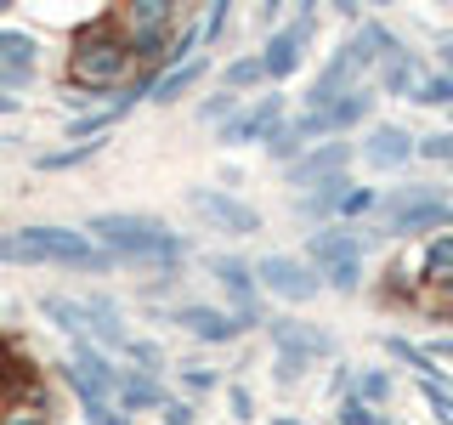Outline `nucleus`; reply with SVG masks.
Returning a JSON list of instances; mask_svg holds the SVG:
<instances>
[{"instance_id":"obj_13","label":"nucleus","mask_w":453,"mask_h":425,"mask_svg":"<svg viewBox=\"0 0 453 425\" xmlns=\"http://www.w3.org/2000/svg\"><path fill=\"white\" fill-rule=\"evenodd\" d=\"M266 340H273V352H283V358H301L306 368L329 363L340 352L334 329H323V323H306V318H289V312H273L266 318Z\"/></svg>"},{"instance_id":"obj_36","label":"nucleus","mask_w":453,"mask_h":425,"mask_svg":"<svg viewBox=\"0 0 453 425\" xmlns=\"http://www.w3.org/2000/svg\"><path fill=\"white\" fill-rule=\"evenodd\" d=\"M431 51H436V57H431V68H436V74H448V80H453V28H442V35L431 40Z\"/></svg>"},{"instance_id":"obj_7","label":"nucleus","mask_w":453,"mask_h":425,"mask_svg":"<svg viewBox=\"0 0 453 425\" xmlns=\"http://www.w3.org/2000/svg\"><path fill=\"white\" fill-rule=\"evenodd\" d=\"M113 23H119L131 57L142 63V74H159L170 40L181 35V23H188V18H181V6H170V0H131V6H125Z\"/></svg>"},{"instance_id":"obj_29","label":"nucleus","mask_w":453,"mask_h":425,"mask_svg":"<svg viewBox=\"0 0 453 425\" xmlns=\"http://www.w3.org/2000/svg\"><path fill=\"white\" fill-rule=\"evenodd\" d=\"M408 103H414V108H453V80H448V74H436V68H425Z\"/></svg>"},{"instance_id":"obj_6","label":"nucleus","mask_w":453,"mask_h":425,"mask_svg":"<svg viewBox=\"0 0 453 425\" xmlns=\"http://www.w3.org/2000/svg\"><path fill=\"white\" fill-rule=\"evenodd\" d=\"M374 68H380V51H374V35H368V23H363V28H351V35H340V46L323 57V68L301 91V108L318 113V108L340 103L346 91H357V85H374Z\"/></svg>"},{"instance_id":"obj_16","label":"nucleus","mask_w":453,"mask_h":425,"mask_svg":"<svg viewBox=\"0 0 453 425\" xmlns=\"http://www.w3.org/2000/svg\"><path fill=\"white\" fill-rule=\"evenodd\" d=\"M414 153H419V136L408 131V125H396V120H374L363 131V142H357V159L374 170V176L408 170V165H414Z\"/></svg>"},{"instance_id":"obj_1","label":"nucleus","mask_w":453,"mask_h":425,"mask_svg":"<svg viewBox=\"0 0 453 425\" xmlns=\"http://www.w3.org/2000/svg\"><path fill=\"white\" fill-rule=\"evenodd\" d=\"M96 250H108L119 267H148V273H170L193 255V238L176 233L159 216H142V210H96L85 221Z\"/></svg>"},{"instance_id":"obj_38","label":"nucleus","mask_w":453,"mask_h":425,"mask_svg":"<svg viewBox=\"0 0 453 425\" xmlns=\"http://www.w3.org/2000/svg\"><path fill=\"white\" fill-rule=\"evenodd\" d=\"M425 358H431V363H453V329H442V335L425 340Z\"/></svg>"},{"instance_id":"obj_24","label":"nucleus","mask_w":453,"mask_h":425,"mask_svg":"<svg viewBox=\"0 0 453 425\" xmlns=\"http://www.w3.org/2000/svg\"><path fill=\"white\" fill-rule=\"evenodd\" d=\"M221 85L238 91V97L273 91V85H266V68H261V51H244V57H233V63H221Z\"/></svg>"},{"instance_id":"obj_14","label":"nucleus","mask_w":453,"mask_h":425,"mask_svg":"<svg viewBox=\"0 0 453 425\" xmlns=\"http://www.w3.org/2000/svg\"><path fill=\"white\" fill-rule=\"evenodd\" d=\"M351 165H357V142H351V136L318 142V148H306L301 159H295L289 170H283V188H295V193H311V188H323V182H340V176H351Z\"/></svg>"},{"instance_id":"obj_10","label":"nucleus","mask_w":453,"mask_h":425,"mask_svg":"<svg viewBox=\"0 0 453 425\" xmlns=\"http://www.w3.org/2000/svg\"><path fill=\"white\" fill-rule=\"evenodd\" d=\"M250 267H255L261 295H273L283 306H311L323 295V278L301 261V250H266V255H255Z\"/></svg>"},{"instance_id":"obj_32","label":"nucleus","mask_w":453,"mask_h":425,"mask_svg":"<svg viewBox=\"0 0 453 425\" xmlns=\"http://www.w3.org/2000/svg\"><path fill=\"white\" fill-rule=\"evenodd\" d=\"M414 159H425V165H453V131L419 136V153H414Z\"/></svg>"},{"instance_id":"obj_30","label":"nucleus","mask_w":453,"mask_h":425,"mask_svg":"<svg viewBox=\"0 0 453 425\" xmlns=\"http://www.w3.org/2000/svg\"><path fill=\"white\" fill-rule=\"evenodd\" d=\"M226 23H233V0H216V6L204 12V18H193V35H198V51H210L216 40L226 35Z\"/></svg>"},{"instance_id":"obj_41","label":"nucleus","mask_w":453,"mask_h":425,"mask_svg":"<svg viewBox=\"0 0 453 425\" xmlns=\"http://www.w3.org/2000/svg\"><path fill=\"white\" fill-rule=\"evenodd\" d=\"M0 113H18V97H6V91H0Z\"/></svg>"},{"instance_id":"obj_8","label":"nucleus","mask_w":453,"mask_h":425,"mask_svg":"<svg viewBox=\"0 0 453 425\" xmlns=\"http://www.w3.org/2000/svg\"><path fill=\"white\" fill-rule=\"evenodd\" d=\"M204 273L221 283V295H226V312H233L238 323H244V335L250 329H266V295H261V283H255V267H250V255H233V250H204Z\"/></svg>"},{"instance_id":"obj_39","label":"nucleus","mask_w":453,"mask_h":425,"mask_svg":"<svg viewBox=\"0 0 453 425\" xmlns=\"http://www.w3.org/2000/svg\"><path fill=\"white\" fill-rule=\"evenodd\" d=\"M0 425H51V420H46V414H35V408H12V414L0 420Z\"/></svg>"},{"instance_id":"obj_28","label":"nucleus","mask_w":453,"mask_h":425,"mask_svg":"<svg viewBox=\"0 0 453 425\" xmlns=\"http://www.w3.org/2000/svg\"><path fill=\"white\" fill-rule=\"evenodd\" d=\"M103 148H108V142H68V148H51V153H40V159H35V170H80V165L103 159Z\"/></svg>"},{"instance_id":"obj_11","label":"nucleus","mask_w":453,"mask_h":425,"mask_svg":"<svg viewBox=\"0 0 453 425\" xmlns=\"http://www.w3.org/2000/svg\"><path fill=\"white\" fill-rule=\"evenodd\" d=\"M181 198H188V210H193V216L210 227V233H226V238H250V233H261V227H266V216H261V210L250 205L244 193L210 188V182H198V188H188Z\"/></svg>"},{"instance_id":"obj_44","label":"nucleus","mask_w":453,"mask_h":425,"mask_svg":"<svg viewBox=\"0 0 453 425\" xmlns=\"http://www.w3.org/2000/svg\"><path fill=\"white\" fill-rule=\"evenodd\" d=\"M448 131H453V108H448Z\"/></svg>"},{"instance_id":"obj_9","label":"nucleus","mask_w":453,"mask_h":425,"mask_svg":"<svg viewBox=\"0 0 453 425\" xmlns=\"http://www.w3.org/2000/svg\"><path fill=\"white\" fill-rule=\"evenodd\" d=\"M318 23H323V6H301V12L283 18L278 35L261 40V68H266V85H273V91H283V80L301 74L311 40H318Z\"/></svg>"},{"instance_id":"obj_12","label":"nucleus","mask_w":453,"mask_h":425,"mask_svg":"<svg viewBox=\"0 0 453 425\" xmlns=\"http://www.w3.org/2000/svg\"><path fill=\"white\" fill-rule=\"evenodd\" d=\"M283 120H289V91H261L216 131V148H266Z\"/></svg>"},{"instance_id":"obj_40","label":"nucleus","mask_w":453,"mask_h":425,"mask_svg":"<svg viewBox=\"0 0 453 425\" xmlns=\"http://www.w3.org/2000/svg\"><path fill=\"white\" fill-rule=\"evenodd\" d=\"M431 295H436V306H442V312H453V278H442V283H431Z\"/></svg>"},{"instance_id":"obj_19","label":"nucleus","mask_w":453,"mask_h":425,"mask_svg":"<svg viewBox=\"0 0 453 425\" xmlns=\"http://www.w3.org/2000/svg\"><path fill=\"white\" fill-rule=\"evenodd\" d=\"M165 375H148V368L119 363V414H159L165 408Z\"/></svg>"},{"instance_id":"obj_34","label":"nucleus","mask_w":453,"mask_h":425,"mask_svg":"<svg viewBox=\"0 0 453 425\" xmlns=\"http://www.w3.org/2000/svg\"><path fill=\"white\" fill-rule=\"evenodd\" d=\"M374 420H380V408L357 403V397H346V403H334V425H374Z\"/></svg>"},{"instance_id":"obj_18","label":"nucleus","mask_w":453,"mask_h":425,"mask_svg":"<svg viewBox=\"0 0 453 425\" xmlns=\"http://www.w3.org/2000/svg\"><path fill=\"white\" fill-rule=\"evenodd\" d=\"M210 74H216V63H210V51H198L193 63H181V68H165V74H153V85H148V103L170 108V103H181V97H193V91H198V85H204Z\"/></svg>"},{"instance_id":"obj_15","label":"nucleus","mask_w":453,"mask_h":425,"mask_svg":"<svg viewBox=\"0 0 453 425\" xmlns=\"http://www.w3.org/2000/svg\"><path fill=\"white\" fill-rule=\"evenodd\" d=\"M159 323H176L188 340H198V346H233V340H244V323L233 318L226 306H210V301H181L159 312Z\"/></svg>"},{"instance_id":"obj_27","label":"nucleus","mask_w":453,"mask_h":425,"mask_svg":"<svg viewBox=\"0 0 453 425\" xmlns=\"http://www.w3.org/2000/svg\"><path fill=\"white\" fill-rule=\"evenodd\" d=\"M170 375L181 380V391H188V403H198V397H216V391H226V375H221V368H204V363H170Z\"/></svg>"},{"instance_id":"obj_33","label":"nucleus","mask_w":453,"mask_h":425,"mask_svg":"<svg viewBox=\"0 0 453 425\" xmlns=\"http://www.w3.org/2000/svg\"><path fill=\"white\" fill-rule=\"evenodd\" d=\"M226 408H233V420H238V425H250V420H255V397H250L244 380H226Z\"/></svg>"},{"instance_id":"obj_25","label":"nucleus","mask_w":453,"mask_h":425,"mask_svg":"<svg viewBox=\"0 0 453 425\" xmlns=\"http://www.w3.org/2000/svg\"><path fill=\"white\" fill-rule=\"evenodd\" d=\"M391 397H396V368H386V363H357V403L386 408Z\"/></svg>"},{"instance_id":"obj_2","label":"nucleus","mask_w":453,"mask_h":425,"mask_svg":"<svg viewBox=\"0 0 453 425\" xmlns=\"http://www.w3.org/2000/svg\"><path fill=\"white\" fill-rule=\"evenodd\" d=\"M0 261L6 267H63V273H85L103 278L113 273V255L91 244L85 227H57V221H35V227H12L0 233Z\"/></svg>"},{"instance_id":"obj_5","label":"nucleus","mask_w":453,"mask_h":425,"mask_svg":"<svg viewBox=\"0 0 453 425\" xmlns=\"http://www.w3.org/2000/svg\"><path fill=\"white\" fill-rule=\"evenodd\" d=\"M380 233L386 238H431V233H453V188L448 182H396L380 188Z\"/></svg>"},{"instance_id":"obj_17","label":"nucleus","mask_w":453,"mask_h":425,"mask_svg":"<svg viewBox=\"0 0 453 425\" xmlns=\"http://www.w3.org/2000/svg\"><path fill=\"white\" fill-rule=\"evenodd\" d=\"M40 74V40L28 28H0V91L18 97Z\"/></svg>"},{"instance_id":"obj_3","label":"nucleus","mask_w":453,"mask_h":425,"mask_svg":"<svg viewBox=\"0 0 453 425\" xmlns=\"http://www.w3.org/2000/svg\"><path fill=\"white\" fill-rule=\"evenodd\" d=\"M131 80H136V57H131V46H125L119 23L91 18L85 28H74V40H68V91L119 97Z\"/></svg>"},{"instance_id":"obj_26","label":"nucleus","mask_w":453,"mask_h":425,"mask_svg":"<svg viewBox=\"0 0 453 425\" xmlns=\"http://www.w3.org/2000/svg\"><path fill=\"white\" fill-rule=\"evenodd\" d=\"M244 103H250V97H238V91H226V85H216L210 97H198V103H193V120H198V125H210V131H221V125L233 120V113L244 108Z\"/></svg>"},{"instance_id":"obj_22","label":"nucleus","mask_w":453,"mask_h":425,"mask_svg":"<svg viewBox=\"0 0 453 425\" xmlns=\"http://www.w3.org/2000/svg\"><path fill=\"white\" fill-rule=\"evenodd\" d=\"M374 108H380V91H374V85H357V91H346L340 103L318 108V113L329 120L334 136H351V131H368V125H374Z\"/></svg>"},{"instance_id":"obj_4","label":"nucleus","mask_w":453,"mask_h":425,"mask_svg":"<svg viewBox=\"0 0 453 425\" xmlns=\"http://www.w3.org/2000/svg\"><path fill=\"white\" fill-rule=\"evenodd\" d=\"M374 244H391L380 227H311V233L301 238V261L311 267V273L323 278V290L329 295H363V278H368V250Z\"/></svg>"},{"instance_id":"obj_43","label":"nucleus","mask_w":453,"mask_h":425,"mask_svg":"<svg viewBox=\"0 0 453 425\" xmlns=\"http://www.w3.org/2000/svg\"><path fill=\"white\" fill-rule=\"evenodd\" d=\"M374 425H396V420H391V414H380V420H374Z\"/></svg>"},{"instance_id":"obj_42","label":"nucleus","mask_w":453,"mask_h":425,"mask_svg":"<svg viewBox=\"0 0 453 425\" xmlns=\"http://www.w3.org/2000/svg\"><path fill=\"white\" fill-rule=\"evenodd\" d=\"M273 425H306V420H295V414H273Z\"/></svg>"},{"instance_id":"obj_31","label":"nucleus","mask_w":453,"mask_h":425,"mask_svg":"<svg viewBox=\"0 0 453 425\" xmlns=\"http://www.w3.org/2000/svg\"><path fill=\"white\" fill-rule=\"evenodd\" d=\"M306 375H311V368H306L301 358H283V352H273V386H278V391L306 386Z\"/></svg>"},{"instance_id":"obj_20","label":"nucleus","mask_w":453,"mask_h":425,"mask_svg":"<svg viewBox=\"0 0 453 425\" xmlns=\"http://www.w3.org/2000/svg\"><path fill=\"white\" fill-rule=\"evenodd\" d=\"M425 57L414 51V46H403V51H391V57H380V68H374V91L380 97H414V85H419V74H425Z\"/></svg>"},{"instance_id":"obj_21","label":"nucleus","mask_w":453,"mask_h":425,"mask_svg":"<svg viewBox=\"0 0 453 425\" xmlns=\"http://www.w3.org/2000/svg\"><path fill=\"white\" fill-rule=\"evenodd\" d=\"M346 193H351V176H340V182H323V188H311V193H295V221H306V227H334L340 221V210H346Z\"/></svg>"},{"instance_id":"obj_23","label":"nucleus","mask_w":453,"mask_h":425,"mask_svg":"<svg viewBox=\"0 0 453 425\" xmlns=\"http://www.w3.org/2000/svg\"><path fill=\"white\" fill-rule=\"evenodd\" d=\"M380 352H386L396 368H408V375H414V386H425V380H436V386H453V375H448L442 363L425 358L419 340H408V335H380Z\"/></svg>"},{"instance_id":"obj_37","label":"nucleus","mask_w":453,"mask_h":425,"mask_svg":"<svg viewBox=\"0 0 453 425\" xmlns=\"http://www.w3.org/2000/svg\"><path fill=\"white\" fill-rule=\"evenodd\" d=\"M159 425H193V403H188V397H165Z\"/></svg>"},{"instance_id":"obj_35","label":"nucleus","mask_w":453,"mask_h":425,"mask_svg":"<svg viewBox=\"0 0 453 425\" xmlns=\"http://www.w3.org/2000/svg\"><path fill=\"white\" fill-rule=\"evenodd\" d=\"M329 397H334V403L357 397V363H334V375H329Z\"/></svg>"}]
</instances>
